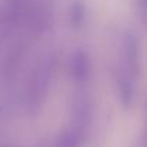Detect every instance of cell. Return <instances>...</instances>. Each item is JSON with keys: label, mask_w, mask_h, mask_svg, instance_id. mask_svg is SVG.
<instances>
[{"label": "cell", "mask_w": 147, "mask_h": 147, "mask_svg": "<svg viewBox=\"0 0 147 147\" xmlns=\"http://www.w3.org/2000/svg\"><path fill=\"white\" fill-rule=\"evenodd\" d=\"M142 76V49L134 33L126 32L120 42V54L114 66L113 79L120 104L130 109L134 104Z\"/></svg>", "instance_id": "6da1fadb"}, {"label": "cell", "mask_w": 147, "mask_h": 147, "mask_svg": "<svg viewBox=\"0 0 147 147\" xmlns=\"http://www.w3.org/2000/svg\"><path fill=\"white\" fill-rule=\"evenodd\" d=\"M57 59L54 54H47L40 60L36 69L32 73L26 92V106L30 111H37L45 104L51 82L56 73Z\"/></svg>", "instance_id": "7a4b0ae2"}, {"label": "cell", "mask_w": 147, "mask_h": 147, "mask_svg": "<svg viewBox=\"0 0 147 147\" xmlns=\"http://www.w3.org/2000/svg\"><path fill=\"white\" fill-rule=\"evenodd\" d=\"M69 74L74 84L84 86L92 76V59L84 49L74 50L69 59Z\"/></svg>", "instance_id": "3957f363"}, {"label": "cell", "mask_w": 147, "mask_h": 147, "mask_svg": "<svg viewBox=\"0 0 147 147\" xmlns=\"http://www.w3.org/2000/svg\"><path fill=\"white\" fill-rule=\"evenodd\" d=\"M92 117V101L84 93H80L73 101V124L86 130Z\"/></svg>", "instance_id": "277c9868"}, {"label": "cell", "mask_w": 147, "mask_h": 147, "mask_svg": "<svg viewBox=\"0 0 147 147\" xmlns=\"http://www.w3.org/2000/svg\"><path fill=\"white\" fill-rule=\"evenodd\" d=\"M84 136L86 130L71 124L57 134L53 147H82L84 143Z\"/></svg>", "instance_id": "5b68a950"}, {"label": "cell", "mask_w": 147, "mask_h": 147, "mask_svg": "<svg viewBox=\"0 0 147 147\" xmlns=\"http://www.w3.org/2000/svg\"><path fill=\"white\" fill-rule=\"evenodd\" d=\"M70 24L76 29H79L84 23V7L79 3L73 4L70 9Z\"/></svg>", "instance_id": "8992f818"}, {"label": "cell", "mask_w": 147, "mask_h": 147, "mask_svg": "<svg viewBox=\"0 0 147 147\" xmlns=\"http://www.w3.org/2000/svg\"><path fill=\"white\" fill-rule=\"evenodd\" d=\"M140 144H142V147H147V100L146 104H144V129H143V133H142Z\"/></svg>", "instance_id": "52a82bcc"}]
</instances>
